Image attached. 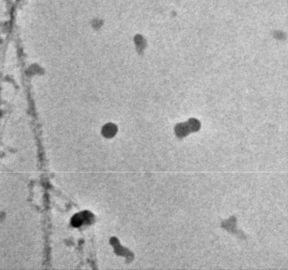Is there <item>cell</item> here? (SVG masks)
I'll return each instance as SVG.
<instances>
[{
	"instance_id": "1",
	"label": "cell",
	"mask_w": 288,
	"mask_h": 270,
	"mask_svg": "<svg viewBox=\"0 0 288 270\" xmlns=\"http://www.w3.org/2000/svg\"><path fill=\"white\" fill-rule=\"evenodd\" d=\"M201 129V122L196 118H190L186 122L179 123L175 126V134L179 139L187 137L191 133H197Z\"/></svg>"
},
{
	"instance_id": "2",
	"label": "cell",
	"mask_w": 288,
	"mask_h": 270,
	"mask_svg": "<svg viewBox=\"0 0 288 270\" xmlns=\"http://www.w3.org/2000/svg\"><path fill=\"white\" fill-rule=\"evenodd\" d=\"M221 227L224 228V229L228 231L229 232L236 235L237 236H240V238H246L245 236V234L243 233L242 231H239L237 228V218L236 217L231 216L230 218H229L227 220L223 221L221 223Z\"/></svg>"
},
{
	"instance_id": "3",
	"label": "cell",
	"mask_w": 288,
	"mask_h": 270,
	"mask_svg": "<svg viewBox=\"0 0 288 270\" xmlns=\"http://www.w3.org/2000/svg\"><path fill=\"white\" fill-rule=\"evenodd\" d=\"M117 131V128L115 125H114V124H108L103 129V134H104L106 137L112 138L113 137L114 135H116Z\"/></svg>"
}]
</instances>
